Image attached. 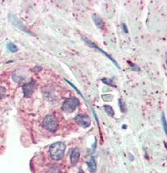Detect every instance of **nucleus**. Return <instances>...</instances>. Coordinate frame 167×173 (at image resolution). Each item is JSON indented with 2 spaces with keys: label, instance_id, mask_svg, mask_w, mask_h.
<instances>
[{
  "label": "nucleus",
  "instance_id": "5",
  "mask_svg": "<svg viewBox=\"0 0 167 173\" xmlns=\"http://www.w3.org/2000/svg\"><path fill=\"white\" fill-rule=\"evenodd\" d=\"M84 41L86 42V43H87V45H89L91 47H92V48H95V49H96V50H98V51H99V52H101V53H102V54H104V56H106V57H108V59L110 60L111 61V62L115 64V65L116 67H117L118 68H120V67H119V65L117 63V62H116L115 60L114 59H113L112 57H111V56H110V55H108V53H105V52L104 51H103L102 50H101V48H99V47H98V46L96 45V44H95V43H92L91 41V40H89L88 39H87V38H85V37H84Z\"/></svg>",
  "mask_w": 167,
  "mask_h": 173
},
{
  "label": "nucleus",
  "instance_id": "11",
  "mask_svg": "<svg viewBox=\"0 0 167 173\" xmlns=\"http://www.w3.org/2000/svg\"><path fill=\"white\" fill-rule=\"evenodd\" d=\"M6 47H7V49H8V50L11 52V53H16V52L18 51L17 47H16L14 43H7Z\"/></svg>",
  "mask_w": 167,
  "mask_h": 173
},
{
  "label": "nucleus",
  "instance_id": "15",
  "mask_svg": "<svg viewBox=\"0 0 167 173\" xmlns=\"http://www.w3.org/2000/svg\"><path fill=\"white\" fill-rule=\"evenodd\" d=\"M109 80V81H106V80H104V79H102V82H104V83H106V84H108V85H110V86L115 87V85L112 83V80Z\"/></svg>",
  "mask_w": 167,
  "mask_h": 173
},
{
  "label": "nucleus",
  "instance_id": "14",
  "mask_svg": "<svg viewBox=\"0 0 167 173\" xmlns=\"http://www.w3.org/2000/svg\"><path fill=\"white\" fill-rule=\"evenodd\" d=\"M162 123H163L164 131H165V133L166 134V121H165V118L164 115H162Z\"/></svg>",
  "mask_w": 167,
  "mask_h": 173
},
{
  "label": "nucleus",
  "instance_id": "7",
  "mask_svg": "<svg viewBox=\"0 0 167 173\" xmlns=\"http://www.w3.org/2000/svg\"><path fill=\"white\" fill-rule=\"evenodd\" d=\"M10 21H11V23H13L15 26H16L18 29H19L20 30L23 31V32L26 33L31 34L30 33H29V31L28 30L26 27H25V26L23 25V23H22V22H21V21L19 20V19H18L16 16L11 15V16H10Z\"/></svg>",
  "mask_w": 167,
  "mask_h": 173
},
{
  "label": "nucleus",
  "instance_id": "12",
  "mask_svg": "<svg viewBox=\"0 0 167 173\" xmlns=\"http://www.w3.org/2000/svg\"><path fill=\"white\" fill-rule=\"evenodd\" d=\"M104 111H105V112H106L108 115L111 116V117H113V116H114V110H113V108L111 107V106L104 105Z\"/></svg>",
  "mask_w": 167,
  "mask_h": 173
},
{
  "label": "nucleus",
  "instance_id": "1",
  "mask_svg": "<svg viewBox=\"0 0 167 173\" xmlns=\"http://www.w3.org/2000/svg\"><path fill=\"white\" fill-rule=\"evenodd\" d=\"M65 150H66V144L62 141L55 142L50 147V155L52 159L55 161H59L64 157Z\"/></svg>",
  "mask_w": 167,
  "mask_h": 173
},
{
  "label": "nucleus",
  "instance_id": "3",
  "mask_svg": "<svg viewBox=\"0 0 167 173\" xmlns=\"http://www.w3.org/2000/svg\"><path fill=\"white\" fill-rule=\"evenodd\" d=\"M43 125L48 132H55L58 128L57 119L54 115H52V114L46 116L43 121Z\"/></svg>",
  "mask_w": 167,
  "mask_h": 173
},
{
  "label": "nucleus",
  "instance_id": "8",
  "mask_svg": "<svg viewBox=\"0 0 167 173\" xmlns=\"http://www.w3.org/2000/svg\"><path fill=\"white\" fill-rule=\"evenodd\" d=\"M80 149L78 148H74L72 151H71V165H75L77 163L79 160V158H80Z\"/></svg>",
  "mask_w": 167,
  "mask_h": 173
},
{
  "label": "nucleus",
  "instance_id": "4",
  "mask_svg": "<svg viewBox=\"0 0 167 173\" xmlns=\"http://www.w3.org/2000/svg\"><path fill=\"white\" fill-rule=\"evenodd\" d=\"M74 121L78 125L81 126L82 128H88L91 125V121L89 116L84 115V114H78L74 117Z\"/></svg>",
  "mask_w": 167,
  "mask_h": 173
},
{
  "label": "nucleus",
  "instance_id": "10",
  "mask_svg": "<svg viewBox=\"0 0 167 173\" xmlns=\"http://www.w3.org/2000/svg\"><path fill=\"white\" fill-rule=\"evenodd\" d=\"M87 166H88L89 171H90L91 173L95 172V171H96L97 169V164L96 162H95V159H94V158H91V159L89 160V162H87Z\"/></svg>",
  "mask_w": 167,
  "mask_h": 173
},
{
  "label": "nucleus",
  "instance_id": "6",
  "mask_svg": "<svg viewBox=\"0 0 167 173\" xmlns=\"http://www.w3.org/2000/svg\"><path fill=\"white\" fill-rule=\"evenodd\" d=\"M35 88L36 83L34 81H30L29 82V83H26V84L23 87V91L24 96L27 97V98L30 97L31 95L33 94Z\"/></svg>",
  "mask_w": 167,
  "mask_h": 173
},
{
  "label": "nucleus",
  "instance_id": "9",
  "mask_svg": "<svg viewBox=\"0 0 167 173\" xmlns=\"http://www.w3.org/2000/svg\"><path fill=\"white\" fill-rule=\"evenodd\" d=\"M92 19H93L94 23H95V25H96L99 29H103V28H104V22H103V20L101 19V17H100L99 16H98V15L96 14H94L93 16H92Z\"/></svg>",
  "mask_w": 167,
  "mask_h": 173
},
{
  "label": "nucleus",
  "instance_id": "13",
  "mask_svg": "<svg viewBox=\"0 0 167 173\" xmlns=\"http://www.w3.org/2000/svg\"><path fill=\"white\" fill-rule=\"evenodd\" d=\"M6 93V90L5 87L0 86V99H2L4 98Z\"/></svg>",
  "mask_w": 167,
  "mask_h": 173
},
{
  "label": "nucleus",
  "instance_id": "16",
  "mask_svg": "<svg viewBox=\"0 0 167 173\" xmlns=\"http://www.w3.org/2000/svg\"><path fill=\"white\" fill-rule=\"evenodd\" d=\"M122 29H123L124 32H125V33H127L129 31H128V29H127V27H126V26H125V24H124V23H123V24L122 25Z\"/></svg>",
  "mask_w": 167,
  "mask_h": 173
},
{
  "label": "nucleus",
  "instance_id": "2",
  "mask_svg": "<svg viewBox=\"0 0 167 173\" xmlns=\"http://www.w3.org/2000/svg\"><path fill=\"white\" fill-rule=\"evenodd\" d=\"M79 105V100L77 98H68L66 101L64 102L62 105V110L63 111H64L67 114H71V113L74 112L77 107Z\"/></svg>",
  "mask_w": 167,
  "mask_h": 173
}]
</instances>
